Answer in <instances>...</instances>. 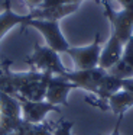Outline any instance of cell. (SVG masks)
<instances>
[{
	"instance_id": "1",
	"label": "cell",
	"mask_w": 133,
	"mask_h": 135,
	"mask_svg": "<svg viewBox=\"0 0 133 135\" xmlns=\"http://www.w3.org/2000/svg\"><path fill=\"white\" fill-rule=\"evenodd\" d=\"M25 62L28 65L35 68V71L39 73H51L52 76H64L68 71V68L61 61L59 54L49 48L48 45L35 44L33 51L29 57L25 58Z\"/></svg>"
},
{
	"instance_id": "2",
	"label": "cell",
	"mask_w": 133,
	"mask_h": 135,
	"mask_svg": "<svg viewBox=\"0 0 133 135\" xmlns=\"http://www.w3.org/2000/svg\"><path fill=\"white\" fill-rule=\"evenodd\" d=\"M26 28H35L36 31H39L40 35L45 38V42L49 48H52L54 51H57L58 54L66 52L71 48V45L68 44V41L65 39V36L62 35L59 28V22H52V21H39V19H29L25 22V25L22 26V29L25 31Z\"/></svg>"
},
{
	"instance_id": "3",
	"label": "cell",
	"mask_w": 133,
	"mask_h": 135,
	"mask_svg": "<svg viewBox=\"0 0 133 135\" xmlns=\"http://www.w3.org/2000/svg\"><path fill=\"white\" fill-rule=\"evenodd\" d=\"M101 39L100 32L95 33L94 41L87 47H71L66 51V55L74 62V70H90L98 67L101 54Z\"/></svg>"
},
{
	"instance_id": "4",
	"label": "cell",
	"mask_w": 133,
	"mask_h": 135,
	"mask_svg": "<svg viewBox=\"0 0 133 135\" xmlns=\"http://www.w3.org/2000/svg\"><path fill=\"white\" fill-rule=\"evenodd\" d=\"M104 6V15L111 25V33H114L123 44L133 36V10L116 12L110 6L109 0L101 2Z\"/></svg>"
},
{
	"instance_id": "5",
	"label": "cell",
	"mask_w": 133,
	"mask_h": 135,
	"mask_svg": "<svg viewBox=\"0 0 133 135\" xmlns=\"http://www.w3.org/2000/svg\"><path fill=\"white\" fill-rule=\"evenodd\" d=\"M106 74H107L106 70L95 67V68H90V70H68L64 74V77L68 81L74 83L77 86V89H83V90L90 91L95 96L101 80L104 79Z\"/></svg>"
},
{
	"instance_id": "6",
	"label": "cell",
	"mask_w": 133,
	"mask_h": 135,
	"mask_svg": "<svg viewBox=\"0 0 133 135\" xmlns=\"http://www.w3.org/2000/svg\"><path fill=\"white\" fill-rule=\"evenodd\" d=\"M20 103V108H22V118L25 120L30 123H42L45 120V116L49 112H61L59 106H55L52 103L46 102V100H39V102H35V100H28L22 96H14Z\"/></svg>"
},
{
	"instance_id": "7",
	"label": "cell",
	"mask_w": 133,
	"mask_h": 135,
	"mask_svg": "<svg viewBox=\"0 0 133 135\" xmlns=\"http://www.w3.org/2000/svg\"><path fill=\"white\" fill-rule=\"evenodd\" d=\"M72 89H77V86L68 81L64 76H52L48 83L45 100L55 106L66 105V97Z\"/></svg>"
},
{
	"instance_id": "8",
	"label": "cell",
	"mask_w": 133,
	"mask_h": 135,
	"mask_svg": "<svg viewBox=\"0 0 133 135\" xmlns=\"http://www.w3.org/2000/svg\"><path fill=\"white\" fill-rule=\"evenodd\" d=\"M121 84H123V80L117 79V77L111 76V74L107 73L104 76V79L101 80L100 83V87H98V91H97V99H90V97H85V102L87 103H91V105L97 106V108L106 110V106H107V100L116 94L117 91L121 90Z\"/></svg>"
},
{
	"instance_id": "9",
	"label": "cell",
	"mask_w": 133,
	"mask_h": 135,
	"mask_svg": "<svg viewBox=\"0 0 133 135\" xmlns=\"http://www.w3.org/2000/svg\"><path fill=\"white\" fill-rule=\"evenodd\" d=\"M80 9V4H62V6H55V7H35L29 10L28 16L29 19H39V21H52V22H59L61 19L75 13Z\"/></svg>"
},
{
	"instance_id": "10",
	"label": "cell",
	"mask_w": 133,
	"mask_h": 135,
	"mask_svg": "<svg viewBox=\"0 0 133 135\" xmlns=\"http://www.w3.org/2000/svg\"><path fill=\"white\" fill-rule=\"evenodd\" d=\"M123 48H124V44L114 35V33H111L110 38H109V41L106 42V45H104V48L101 50L98 67L103 68V70H106V71L110 70V68L121 58Z\"/></svg>"
},
{
	"instance_id": "11",
	"label": "cell",
	"mask_w": 133,
	"mask_h": 135,
	"mask_svg": "<svg viewBox=\"0 0 133 135\" xmlns=\"http://www.w3.org/2000/svg\"><path fill=\"white\" fill-rule=\"evenodd\" d=\"M107 73L120 80L133 79V36L124 44L121 58L113 65Z\"/></svg>"
},
{
	"instance_id": "12",
	"label": "cell",
	"mask_w": 133,
	"mask_h": 135,
	"mask_svg": "<svg viewBox=\"0 0 133 135\" xmlns=\"http://www.w3.org/2000/svg\"><path fill=\"white\" fill-rule=\"evenodd\" d=\"M52 77L51 73H43V76L39 80H35L30 81L28 84H25L23 87H20L19 93L16 96H22L28 100H35V102H39V100H45L46 96V89H48V83L49 79Z\"/></svg>"
},
{
	"instance_id": "13",
	"label": "cell",
	"mask_w": 133,
	"mask_h": 135,
	"mask_svg": "<svg viewBox=\"0 0 133 135\" xmlns=\"http://www.w3.org/2000/svg\"><path fill=\"white\" fill-rule=\"evenodd\" d=\"M26 21H29L28 13L26 15H17V13H14L12 10L10 0H4V7H3V12L0 13V41H2L3 36L10 29H13L17 25L23 26Z\"/></svg>"
},
{
	"instance_id": "14",
	"label": "cell",
	"mask_w": 133,
	"mask_h": 135,
	"mask_svg": "<svg viewBox=\"0 0 133 135\" xmlns=\"http://www.w3.org/2000/svg\"><path fill=\"white\" fill-rule=\"evenodd\" d=\"M132 106H133V96L129 91L121 89L120 91L113 94V96L107 100L106 110L110 109V110H113V113H116L119 116V115H124V112H126L127 109H130Z\"/></svg>"
},
{
	"instance_id": "15",
	"label": "cell",
	"mask_w": 133,
	"mask_h": 135,
	"mask_svg": "<svg viewBox=\"0 0 133 135\" xmlns=\"http://www.w3.org/2000/svg\"><path fill=\"white\" fill-rule=\"evenodd\" d=\"M0 113L10 118H22V108L14 96L0 91Z\"/></svg>"
},
{
	"instance_id": "16",
	"label": "cell",
	"mask_w": 133,
	"mask_h": 135,
	"mask_svg": "<svg viewBox=\"0 0 133 135\" xmlns=\"http://www.w3.org/2000/svg\"><path fill=\"white\" fill-rule=\"evenodd\" d=\"M35 129V123H30L28 120H25L23 118H20L17 120V125L14 128V134L16 135H32Z\"/></svg>"
},
{
	"instance_id": "17",
	"label": "cell",
	"mask_w": 133,
	"mask_h": 135,
	"mask_svg": "<svg viewBox=\"0 0 133 135\" xmlns=\"http://www.w3.org/2000/svg\"><path fill=\"white\" fill-rule=\"evenodd\" d=\"M72 126H74V122L71 120H59V123L54 128V135H72Z\"/></svg>"
},
{
	"instance_id": "18",
	"label": "cell",
	"mask_w": 133,
	"mask_h": 135,
	"mask_svg": "<svg viewBox=\"0 0 133 135\" xmlns=\"http://www.w3.org/2000/svg\"><path fill=\"white\" fill-rule=\"evenodd\" d=\"M32 135H54V129L49 123H38L35 125V129H33V134Z\"/></svg>"
},
{
	"instance_id": "19",
	"label": "cell",
	"mask_w": 133,
	"mask_h": 135,
	"mask_svg": "<svg viewBox=\"0 0 133 135\" xmlns=\"http://www.w3.org/2000/svg\"><path fill=\"white\" fill-rule=\"evenodd\" d=\"M62 4H68L65 0H43L39 7L45 9V7H55V6H62Z\"/></svg>"
},
{
	"instance_id": "20",
	"label": "cell",
	"mask_w": 133,
	"mask_h": 135,
	"mask_svg": "<svg viewBox=\"0 0 133 135\" xmlns=\"http://www.w3.org/2000/svg\"><path fill=\"white\" fill-rule=\"evenodd\" d=\"M121 89H123V90H126V91H129V93L133 96V79H126V80H123Z\"/></svg>"
},
{
	"instance_id": "21",
	"label": "cell",
	"mask_w": 133,
	"mask_h": 135,
	"mask_svg": "<svg viewBox=\"0 0 133 135\" xmlns=\"http://www.w3.org/2000/svg\"><path fill=\"white\" fill-rule=\"evenodd\" d=\"M121 7L123 10H133V0H116Z\"/></svg>"
},
{
	"instance_id": "22",
	"label": "cell",
	"mask_w": 133,
	"mask_h": 135,
	"mask_svg": "<svg viewBox=\"0 0 133 135\" xmlns=\"http://www.w3.org/2000/svg\"><path fill=\"white\" fill-rule=\"evenodd\" d=\"M42 2H43V0H23V3L29 7V10L35 9V7H39Z\"/></svg>"
},
{
	"instance_id": "23",
	"label": "cell",
	"mask_w": 133,
	"mask_h": 135,
	"mask_svg": "<svg viewBox=\"0 0 133 135\" xmlns=\"http://www.w3.org/2000/svg\"><path fill=\"white\" fill-rule=\"evenodd\" d=\"M123 116L124 115H119L117 116V122H116V125H114V128H113L110 135H120V125H121V120H123Z\"/></svg>"
},
{
	"instance_id": "24",
	"label": "cell",
	"mask_w": 133,
	"mask_h": 135,
	"mask_svg": "<svg viewBox=\"0 0 133 135\" xmlns=\"http://www.w3.org/2000/svg\"><path fill=\"white\" fill-rule=\"evenodd\" d=\"M68 4H81L84 2V0H65Z\"/></svg>"
},
{
	"instance_id": "25",
	"label": "cell",
	"mask_w": 133,
	"mask_h": 135,
	"mask_svg": "<svg viewBox=\"0 0 133 135\" xmlns=\"http://www.w3.org/2000/svg\"><path fill=\"white\" fill-rule=\"evenodd\" d=\"M95 2H97V3H101V2H104V0H95Z\"/></svg>"
}]
</instances>
